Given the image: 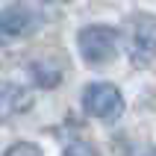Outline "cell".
Instances as JSON below:
<instances>
[{
    "label": "cell",
    "mask_w": 156,
    "mask_h": 156,
    "mask_svg": "<svg viewBox=\"0 0 156 156\" xmlns=\"http://www.w3.org/2000/svg\"><path fill=\"white\" fill-rule=\"evenodd\" d=\"M121 44L133 68H144L156 56V18L147 12H136L127 18L121 30Z\"/></svg>",
    "instance_id": "cell-1"
},
{
    "label": "cell",
    "mask_w": 156,
    "mask_h": 156,
    "mask_svg": "<svg viewBox=\"0 0 156 156\" xmlns=\"http://www.w3.org/2000/svg\"><path fill=\"white\" fill-rule=\"evenodd\" d=\"M77 44H80V56L88 65H106L115 59L118 44H121V33L103 24H88L77 33Z\"/></svg>",
    "instance_id": "cell-2"
},
{
    "label": "cell",
    "mask_w": 156,
    "mask_h": 156,
    "mask_svg": "<svg viewBox=\"0 0 156 156\" xmlns=\"http://www.w3.org/2000/svg\"><path fill=\"white\" fill-rule=\"evenodd\" d=\"M83 109L97 121H118L124 115V97L112 83H88L83 88Z\"/></svg>",
    "instance_id": "cell-3"
},
{
    "label": "cell",
    "mask_w": 156,
    "mask_h": 156,
    "mask_svg": "<svg viewBox=\"0 0 156 156\" xmlns=\"http://www.w3.org/2000/svg\"><path fill=\"white\" fill-rule=\"evenodd\" d=\"M41 27V12L27 3H6L0 6V35L3 38H24Z\"/></svg>",
    "instance_id": "cell-4"
},
{
    "label": "cell",
    "mask_w": 156,
    "mask_h": 156,
    "mask_svg": "<svg viewBox=\"0 0 156 156\" xmlns=\"http://www.w3.org/2000/svg\"><path fill=\"white\" fill-rule=\"evenodd\" d=\"M33 103H35L33 88L21 86V83H12V80H0V124L24 115Z\"/></svg>",
    "instance_id": "cell-5"
},
{
    "label": "cell",
    "mask_w": 156,
    "mask_h": 156,
    "mask_svg": "<svg viewBox=\"0 0 156 156\" xmlns=\"http://www.w3.org/2000/svg\"><path fill=\"white\" fill-rule=\"evenodd\" d=\"M27 71H30V77H33L41 88H53V86L62 80V71H65V68H62V62H59V59L38 56V59L30 62V68H27Z\"/></svg>",
    "instance_id": "cell-6"
},
{
    "label": "cell",
    "mask_w": 156,
    "mask_h": 156,
    "mask_svg": "<svg viewBox=\"0 0 156 156\" xmlns=\"http://www.w3.org/2000/svg\"><path fill=\"white\" fill-rule=\"evenodd\" d=\"M62 156H97V150H94V144L86 141V139H68Z\"/></svg>",
    "instance_id": "cell-7"
},
{
    "label": "cell",
    "mask_w": 156,
    "mask_h": 156,
    "mask_svg": "<svg viewBox=\"0 0 156 156\" xmlns=\"http://www.w3.org/2000/svg\"><path fill=\"white\" fill-rule=\"evenodd\" d=\"M3 156H44V153H41L38 144H33V141H15V144L6 147Z\"/></svg>",
    "instance_id": "cell-8"
},
{
    "label": "cell",
    "mask_w": 156,
    "mask_h": 156,
    "mask_svg": "<svg viewBox=\"0 0 156 156\" xmlns=\"http://www.w3.org/2000/svg\"><path fill=\"white\" fill-rule=\"evenodd\" d=\"M144 156H156V147H153V150H147V153H144Z\"/></svg>",
    "instance_id": "cell-9"
}]
</instances>
